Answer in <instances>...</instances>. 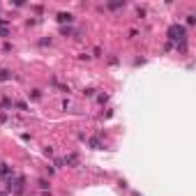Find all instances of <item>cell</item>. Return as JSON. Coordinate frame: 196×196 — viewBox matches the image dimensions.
Here are the masks:
<instances>
[{
	"mask_svg": "<svg viewBox=\"0 0 196 196\" xmlns=\"http://www.w3.org/2000/svg\"><path fill=\"white\" fill-rule=\"evenodd\" d=\"M88 143H90V145L95 148V150H102V148H104V145H102V141H99V139H90Z\"/></svg>",
	"mask_w": 196,
	"mask_h": 196,
	"instance_id": "5b68a950",
	"label": "cell"
},
{
	"mask_svg": "<svg viewBox=\"0 0 196 196\" xmlns=\"http://www.w3.org/2000/svg\"><path fill=\"white\" fill-rule=\"evenodd\" d=\"M72 19H74V16L69 14V12H60V14H58V21H60V23H72Z\"/></svg>",
	"mask_w": 196,
	"mask_h": 196,
	"instance_id": "3957f363",
	"label": "cell"
},
{
	"mask_svg": "<svg viewBox=\"0 0 196 196\" xmlns=\"http://www.w3.org/2000/svg\"><path fill=\"white\" fill-rule=\"evenodd\" d=\"M169 37L173 39V42H180V44H182L185 37H187V35H185V28H182V26H171V28H169Z\"/></svg>",
	"mask_w": 196,
	"mask_h": 196,
	"instance_id": "6da1fadb",
	"label": "cell"
},
{
	"mask_svg": "<svg viewBox=\"0 0 196 196\" xmlns=\"http://www.w3.org/2000/svg\"><path fill=\"white\" fill-rule=\"evenodd\" d=\"M106 99H109V95H99V97H97V102H99V104H104Z\"/></svg>",
	"mask_w": 196,
	"mask_h": 196,
	"instance_id": "30bf717a",
	"label": "cell"
},
{
	"mask_svg": "<svg viewBox=\"0 0 196 196\" xmlns=\"http://www.w3.org/2000/svg\"><path fill=\"white\" fill-rule=\"evenodd\" d=\"M9 76H12V72H9V69H0V81H7Z\"/></svg>",
	"mask_w": 196,
	"mask_h": 196,
	"instance_id": "8992f818",
	"label": "cell"
},
{
	"mask_svg": "<svg viewBox=\"0 0 196 196\" xmlns=\"http://www.w3.org/2000/svg\"><path fill=\"white\" fill-rule=\"evenodd\" d=\"M83 95H86V97H92L95 90H92V88H88V90H83Z\"/></svg>",
	"mask_w": 196,
	"mask_h": 196,
	"instance_id": "7c38bea8",
	"label": "cell"
},
{
	"mask_svg": "<svg viewBox=\"0 0 196 196\" xmlns=\"http://www.w3.org/2000/svg\"><path fill=\"white\" fill-rule=\"evenodd\" d=\"M44 155L46 157H53V148H44Z\"/></svg>",
	"mask_w": 196,
	"mask_h": 196,
	"instance_id": "8fae6325",
	"label": "cell"
},
{
	"mask_svg": "<svg viewBox=\"0 0 196 196\" xmlns=\"http://www.w3.org/2000/svg\"><path fill=\"white\" fill-rule=\"evenodd\" d=\"M30 95V99H42V92L39 90H32V92H28Z\"/></svg>",
	"mask_w": 196,
	"mask_h": 196,
	"instance_id": "9c48e42d",
	"label": "cell"
},
{
	"mask_svg": "<svg viewBox=\"0 0 196 196\" xmlns=\"http://www.w3.org/2000/svg\"><path fill=\"white\" fill-rule=\"evenodd\" d=\"M62 162H65V164H69V166H79V157H76V155H67V157L62 159Z\"/></svg>",
	"mask_w": 196,
	"mask_h": 196,
	"instance_id": "277c9868",
	"label": "cell"
},
{
	"mask_svg": "<svg viewBox=\"0 0 196 196\" xmlns=\"http://www.w3.org/2000/svg\"><path fill=\"white\" fill-rule=\"evenodd\" d=\"M125 7V2H109V9H120Z\"/></svg>",
	"mask_w": 196,
	"mask_h": 196,
	"instance_id": "ba28073f",
	"label": "cell"
},
{
	"mask_svg": "<svg viewBox=\"0 0 196 196\" xmlns=\"http://www.w3.org/2000/svg\"><path fill=\"white\" fill-rule=\"evenodd\" d=\"M37 185H39V189H44V192H46V189H49V180L42 178V180H37Z\"/></svg>",
	"mask_w": 196,
	"mask_h": 196,
	"instance_id": "52a82bcc",
	"label": "cell"
},
{
	"mask_svg": "<svg viewBox=\"0 0 196 196\" xmlns=\"http://www.w3.org/2000/svg\"><path fill=\"white\" fill-rule=\"evenodd\" d=\"M23 185H26L23 178H14V180L9 178V189H14V194H23V189H26Z\"/></svg>",
	"mask_w": 196,
	"mask_h": 196,
	"instance_id": "7a4b0ae2",
	"label": "cell"
},
{
	"mask_svg": "<svg viewBox=\"0 0 196 196\" xmlns=\"http://www.w3.org/2000/svg\"><path fill=\"white\" fill-rule=\"evenodd\" d=\"M5 23H7V21H5V19H0V26H5Z\"/></svg>",
	"mask_w": 196,
	"mask_h": 196,
	"instance_id": "4fadbf2b",
	"label": "cell"
}]
</instances>
